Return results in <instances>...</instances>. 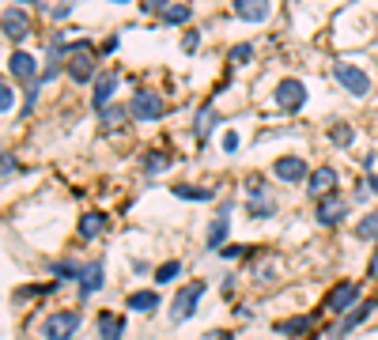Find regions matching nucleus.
I'll use <instances>...</instances> for the list:
<instances>
[{"label":"nucleus","instance_id":"nucleus-33","mask_svg":"<svg viewBox=\"0 0 378 340\" xmlns=\"http://www.w3.org/2000/svg\"><path fill=\"white\" fill-rule=\"evenodd\" d=\"M250 57H254V46H235V50H231V61H235V64H246V61H250Z\"/></svg>","mask_w":378,"mask_h":340},{"label":"nucleus","instance_id":"nucleus-20","mask_svg":"<svg viewBox=\"0 0 378 340\" xmlns=\"http://www.w3.org/2000/svg\"><path fill=\"white\" fill-rule=\"evenodd\" d=\"M314 325V314H299V318H287V321H276V333L280 337H299Z\"/></svg>","mask_w":378,"mask_h":340},{"label":"nucleus","instance_id":"nucleus-32","mask_svg":"<svg viewBox=\"0 0 378 340\" xmlns=\"http://www.w3.org/2000/svg\"><path fill=\"white\" fill-rule=\"evenodd\" d=\"M12 106H15V91L8 84H0V113H12Z\"/></svg>","mask_w":378,"mask_h":340},{"label":"nucleus","instance_id":"nucleus-43","mask_svg":"<svg viewBox=\"0 0 378 340\" xmlns=\"http://www.w3.org/2000/svg\"><path fill=\"white\" fill-rule=\"evenodd\" d=\"M205 340H231V333H208Z\"/></svg>","mask_w":378,"mask_h":340},{"label":"nucleus","instance_id":"nucleus-14","mask_svg":"<svg viewBox=\"0 0 378 340\" xmlns=\"http://www.w3.org/2000/svg\"><path fill=\"white\" fill-rule=\"evenodd\" d=\"M114 91H117V72H102V76L95 79V91H91V106L102 113V110L110 106V99H114Z\"/></svg>","mask_w":378,"mask_h":340},{"label":"nucleus","instance_id":"nucleus-42","mask_svg":"<svg viewBox=\"0 0 378 340\" xmlns=\"http://www.w3.org/2000/svg\"><path fill=\"white\" fill-rule=\"evenodd\" d=\"M363 185H367L371 193H378V174H367V178H363Z\"/></svg>","mask_w":378,"mask_h":340},{"label":"nucleus","instance_id":"nucleus-35","mask_svg":"<svg viewBox=\"0 0 378 340\" xmlns=\"http://www.w3.org/2000/svg\"><path fill=\"white\" fill-rule=\"evenodd\" d=\"M163 8H167V0H148V4H140V12L144 15H163Z\"/></svg>","mask_w":378,"mask_h":340},{"label":"nucleus","instance_id":"nucleus-1","mask_svg":"<svg viewBox=\"0 0 378 340\" xmlns=\"http://www.w3.org/2000/svg\"><path fill=\"white\" fill-rule=\"evenodd\" d=\"M64 53H68V79H76V84H91V79H99L95 72H99V64H95V53H91V42H72L64 46Z\"/></svg>","mask_w":378,"mask_h":340},{"label":"nucleus","instance_id":"nucleus-28","mask_svg":"<svg viewBox=\"0 0 378 340\" xmlns=\"http://www.w3.org/2000/svg\"><path fill=\"white\" fill-rule=\"evenodd\" d=\"M329 140H333L337 148H348V144L356 140V133H352V125H333L329 129Z\"/></svg>","mask_w":378,"mask_h":340},{"label":"nucleus","instance_id":"nucleus-37","mask_svg":"<svg viewBox=\"0 0 378 340\" xmlns=\"http://www.w3.org/2000/svg\"><path fill=\"white\" fill-rule=\"evenodd\" d=\"M223 151H238V133H223Z\"/></svg>","mask_w":378,"mask_h":340},{"label":"nucleus","instance_id":"nucleus-16","mask_svg":"<svg viewBox=\"0 0 378 340\" xmlns=\"http://www.w3.org/2000/svg\"><path fill=\"white\" fill-rule=\"evenodd\" d=\"M102 287V261L84 265V276H79V299H91Z\"/></svg>","mask_w":378,"mask_h":340},{"label":"nucleus","instance_id":"nucleus-17","mask_svg":"<svg viewBox=\"0 0 378 340\" xmlns=\"http://www.w3.org/2000/svg\"><path fill=\"white\" fill-rule=\"evenodd\" d=\"M99 337H102V340H122V337H125V318H117V314L102 310V314H99Z\"/></svg>","mask_w":378,"mask_h":340},{"label":"nucleus","instance_id":"nucleus-5","mask_svg":"<svg viewBox=\"0 0 378 340\" xmlns=\"http://www.w3.org/2000/svg\"><path fill=\"white\" fill-rule=\"evenodd\" d=\"M163 113H167V102L155 91H136L133 102H129V117H136V121H159Z\"/></svg>","mask_w":378,"mask_h":340},{"label":"nucleus","instance_id":"nucleus-30","mask_svg":"<svg viewBox=\"0 0 378 340\" xmlns=\"http://www.w3.org/2000/svg\"><path fill=\"white\" fill-rule=\"evenodd\" d=\"M171 167V159L163 155V151H148V155H144V170H148V174H159V170H167Z\"/></svg>","mask_w":378,"mask_h":340},{"label":"nucleus","instance_id":"nucleus-25","mask_svg":"<svg viewBox=\"0 0 378 340\" xmlns=\"http://www.w3.org/2000/svg\"><path fill=\"white\" fill-rule=\"evenodd\" d=\"M50 272H53L61 283H68V280H79V276H84V265H76V261H53Z\"/></svg>","mask_w":378,"mask_h":340},{"label":"nucleus","instance_id":"nucleus-9","mask_svg":"<svg viewBox=\"0 0 378 340\" xmlns=\"http://www.w3.org/2000/svg\"><path fill=\"white\" fill-rule=\"evenodd\" d=\"M375 306H378V295L363 299V306H356V310H348V314H344V318H341V325H337V329H333V333H329V337H333V340L348 337L352 329H359V325H363L367 318H371V314H375Z\"/></svg>","mask_w":378,"mask_h":340},{"label":"nucleus","instance_id":"nucleus-13","mask_svg":"<svg viewBox=\"0 0 378 340\" xmlns=\"http://www.w3.org/2000/svg\"><path fill=\"white\" fill-rule=\"evenodd\" d=\"M307 193L310 197H329V193H337V170L333 167H318V170H310V178H307Z\"/></svg>","mask_w":378,"mask_h":340},{"label":"nucleus","instance_id":"nucleus-18","mask_svg":"<svg viewBox=\"0 0 378 340\" xmlns=\"http://www.w3.org/2000/svg\"><path fill=\"white\" fill-rule=\"evenodd\" d=\"M227 231H231V216L220 212L208 227V249H223V242H227Z\"/></svg>","mask_w":378,"mask_h":340},{"label":"nucleus","instance_id":"nucleus-4","mask_svg":"<svg viewBox=\"0 0 378 340\" xmlns=\"http://www.w3.org/2000/svg\"><path fill=\"white\" fill-rule=\"evenodd\" d=\"M79 329V310H57L42 321V337L46 340H72Z\"/></svg>","mask_w":378,"mask_h":340},{"label":"nucleus","instance_id":"nucleus-27","mask_svg":"<svg viewBox=\"0 0 378 340\" xmlns=\"http://www.w3.org/2000/svg\"><path fill=\"white\" fill-rule=\"evenodd\" d=\"M356 238H378V208H375V212H367L363 220L356 223Z\"/></svg>","mask_w":378,"mask_h":340},{"label":"nucleus","instance_id":"nucleus-29","mask_svg":"<svg viewBox=\"0 0 378 340\" xmlns=\"http://www.w3.org/2000/svg\"><path fill=\"white\" fill-rule=\"evenodd\" d=\"M178 272H182V261H163L155 269V283H171V280H178Z\"/></svg>","mask_w":378,"mask_h":340},{"label":"nucleus","instance_id":"nucleus-23","mask_svg":"<svg viewBox=\"0 0 378 340\" xmlns=\"http://www.w3.org/2000/svg\"><path fill=\"white\" fill-rule=\"evenodd\" d=\"M171 193L174 197H182V200H212L216 197V185L208 189V185H171Z\"/></svg>","mask_w":378,"mask_h":340},{"label":"nucleus","instance_id":"nucleus-36","mask_svg":"<svg viewBox=\"0 0 378 340\" xmlns=\"http://www.w3.org/2000/svg\"><path fill=\"white\" fill-rule=\"evenodd\" d=\"M19 170V163H15L12 155H0V178H8V174H15Z\"/></svg>","mask_w":378,"mask_h":340},{"label":"nucleus","instance_id":"nucleus-26","mask_svg":"<svg viewBox=\"0 0 378 340\" xmlns=\"http://www.w3.org/2000/svg\"><path fill=\"white\" fill-rule=\"evenodd\" d=\"M246 212H250L254 220H269V216H276V200H272L269 193H265V197H254Z\"/></svg>","mask_w":378,"mask_h":340},{"label":"nucleus","instance_id":"nucleus-21","mask_svg":"<svg viewBox=\"0 0 378 340\" xmlns=\"http://www.w3.org/2000/svg\"><path fill=\"white\" fill-rule=\"evenodd\" d=\"M102 231H106V216H102V212L79 216V238H99Z\"/></svg>","mask_w":378,"mask_h":340},{"label":"nucleus","instance_id":"nucleus-10","mask_svg":"<svg viewBox=\"0 0 378 340\" xmlns=\"http://www.w3.org/2000/svg\"><path fill=\"white\" fill-rule=\"evenodd\" d=\"M8 68H12V76L23 79L27 87L38 84V76H42V72H38V57L27 53V50H15L12 57H8Z\"/></svg>","mask_w":378,"mask_h":340},{"label":"nucleus","instance_id":"nucleus-2","mask_svg":"<svg viewBox=\"0 0 378 340\" xmlns=\"http://www.w3.org/2000/svg\"><path fill=\"white\" fill-rule=\"evenodd\" d=\"M333 79L348 95H356V99H367V95H371V79H367V72L356 68V64H348V61H337L333 64Z\"/></svg>","mask_w":378,"mask_h":340},{"label":"nucleus","instance_id":"nucleus-40","mask_svg":"<svg viewBox=\"0 0 378 340\" xmlns=\"http://www.w3.org/2000/svg\"><path fill=\"white\" fill-rule=\"evenodd\" d=\"M367 276L378 280V249H375V257H371V261H367Z\"/></svg>","mask_w":378,"mask_h":340},{"label":"nucleus","instance_id":"nucleus-6","mask_svg":"<svg viewBox=\"0 0 378 340\" xmlns=\"http://www.w3.org/2000/svg\"><path fill=\"white\" fill-rule=\"evenodd\" d=\"M200 295H205V283L200 280H193L186 283V287L174 295V306H171V321H189L193 314H197V303H200Z\"/></svg>","mask_w":378,"mask_h":340},{"label":"nucleus","instance_id":"nucleus-34","mask_svg":"<svg viewBox=\"0 0 378 340\" xmlns=\"http://www.w3.org/2000/svg\"><path fill=\"white\" fill-rule=\"evenodd\" d=\"M246 193H250V200L265 197V182H261V178H246Z\"/></svg>","mask_w":378,"mask_h":340},{"label":"nucleus","instance_id":"nucleus-11","mask_svg":"<svg viewBox=\"0 0 378 340\" xmlns=\"http://www.w3.org/2000/svg\"><path fill=\"white\" fill-rule=\"evenodd\" d=\"M348 216V200L341 197V193H329V197L318 200V223L321 227H337Z\"/></svg>","mask_w":378,"mask_h":340},{"label":"nucleus","instance_id":"nucleus-12","mask_svg":"<svg viewBox=\"0 0 378 340\" xmlns=\"http://www.w3.org/2000/svg\"><path fill=\"white\" fill-rule=\"evenodd\" d=\"M272 174H276L280 182H287V185H299L303 178H310V170H307V163H303V155H284V159L272 163Z\"/></svg>","mask_w":378,"mask_h":340},{"label":"nucleus","instance_id":"nucleus-39","mask_svg":"<svg viewBox=\"0 0 378 340\" xmlns=\"http://www.w3.org/2000/svg\"><path fill=\"white\" fill-rule=\"evenodd\" d=\"M220 254H223V257H243V254H246V246H223Z\"/></svg>","mask_w":378,"mask_h":340},{"label":"nucleus","instance_id":"nucleus-8","mask_svg":"<svg viewBox=\"0 0 378 340\" xmlns=\"http://www.w3.org/2000/svg\"><path fill=\"white\" fill-rule=\"evenodd\" d=\"M356 299H359V283L344 280V283H337V287L325 295V310L329 314H348L352 306H359Z\"/></svg>","mask_w":378,"mask_h":340},{"label":"nucleus","instance_id":"nucleus-7","mask_svg":"<svg viewBox=\"0 0 378 340\" xmlns=\"http://www.w3.org/2000/svg\"><path fill=\"white\" fill-rule=\"evenodd\" d=\"M0 30H4V38H12V42H23V38L30 35V12L27 8H4V12H0Z\"/></svg>","mask_w":378,"mask_h":340},{"label":"nucleus","instance_id":"nucleus-38","mask_svg":"<svg viewBox=\"0 0 378 340\" xmlns=\"http://www.w3.org/2000/svg\"><path fill=\"white\" fill-rule=\"evenodd\" d=\"M50 15H53V19H68V15H72V4H61V8H50Z\"/></svg>","mask_w":378,"mask_h":340},{"label":"nucleus","instance_id":"nucleus-24","mask_svg":"<svg viewBox=\"0 0 378 340\" xmlns=\"http://www.w3.org/2000/svg\"><path fill=\"white\" fill-rule=\"evenodd\" d=\"M163 23H174V27H182V23H189L193 19V8L189 4H171L167 0V8H163V15H159Z\"/></svg>","mask_w":378,"mask_h":340},{"label":"nucleus","instance_id":"nucleus-22","mask_svg":"<svg viewBox=\"0 0 378 340\" xmlns=\"http://www.w3.org/2000/svg\"><path fill=\"white\" fill-rule=\"evenodd\" d=\"M125 306H129V310H136V314H148V310H155V306H159V295H155V291H133V295L125 299Z\"/></svg>","mask_w":378,"mask_h":340},{"label":"nucleus","instance_id":"nucleus-15","mask_svg":"<svg viewBox=\"0 0 378 340\" xmlns=\"http://www.w3.org/2000/svg\"><path fill=\"white\" fill-rule=\"evenodd\" d=\"M235 15L246 23H261L272 15V4L269 0H235Z\"/></svg>","mask_w":378,"mask_h":340},{"label":"nucleus","instance_id":"nucleus-19","mask_svg":"<svg viewBox=\"0 0 378 340\" xmlns=\"http://www.w3.org/2000/svg\"><path fill=\"white\" fill-rule=\"evenodd\" d=\"M212 125H220V113L212 110V102H205V106H200V113H197V121H193V136H197V140H205Z\"/></svg>","mask_w":378,"mask_h":340},{"label":"nucleus","instance_id":"nucleus-3","mask_svg":"<svg viewBox=\"0 0 378 340\" xmlns=\"http://www.w3.org/2000/svg\"><path fill=\"white\" fill-rule=\"evenodd\" d=\"M272 102H276L284 113L303 110V102H307V84H303V79H295V76L280 79V84L272 87Z\"/></svg>","mask_w":378,"mask_h":340},{"label":"nucleus","instance_id":"nucleus-41","mask_svg":"<svg viewBox=\"0 0 378 340\" xmlns=\"http://www.w3.org/2000/svg\"><path fill=\"white\" fill-rule=\"evenodd\" d=\"M197 42H200L197 35H186V42H182V46H186V53H193V50H197Z\"/></svg>","mask_w":378,"mask_h":340},{"label":"nucleus","instance_id":"nucleus-31","mask_svg":"<svg viewBox=\"0 0 378 340\" xmlns=\"http://www.w3.org/2000/svg\"><path fill=\"white\" fill-rule=\"evenodd\" d=\"M125 117H129L125 106H106V110H102V125H106V129H117Z\"/></svg>","mask_w":378,"mask_h":340}]
</instances>
